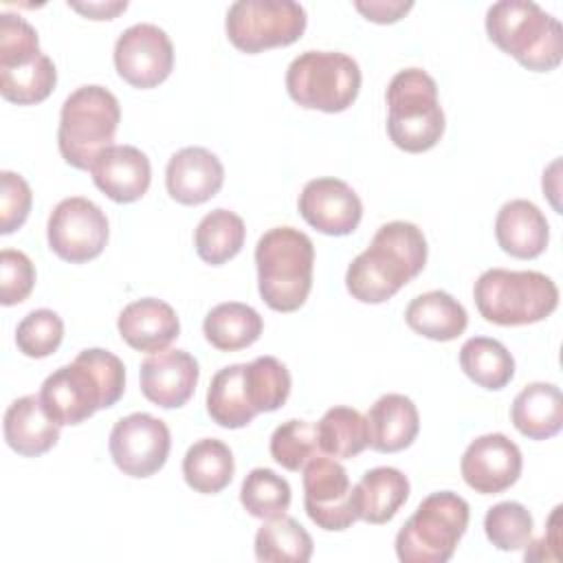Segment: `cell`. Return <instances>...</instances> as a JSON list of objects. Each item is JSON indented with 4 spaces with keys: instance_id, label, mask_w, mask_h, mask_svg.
<instances>
[{
    "instance_id": "41",
    "label": "cell",
    "mask_w": 563,
    "mask_h": 563,
    "mask_svg": "<svg viewBox=\"0 0 563 563\" xmlns=\"http://www.w3.org/2000/svg\"><path fill=\"white\" fill-rule=\"evenodd\" d=\"M33 194L29 183L15 174L4 169L0 174V233L9 235L20 229L31 211Z\"/></svg>"
},
{
    "instance_id": "9",
    "label": "cell",
    "mask_w": 563,
    "mask_h": 563,
    "mask_svg": "<svg viewBox=\"0 0 563 563\" xmlns=\"http://www.w3.org/2000/svg\"><path fill=\"white\" fill-rule=\"evenodd\" d=\"M57 84V70L40 51L37 31L20 15H0V95L18 106L44 101Z\"/></svg>"
},
{
    "instance_id": "17",
    "label": "cell",
    "mask_w": 563,
    "mask_h": 563,
    "mask_svg": "<svg viewBox=\"0 0 563 563\" xmlns=\"http://www.w3.org/2000/svg\"><path fill=\"white\" fill-rule=\"evenodd\" d=\"M297 207L312 229L336 238L350 235L363 218V205L356 191L332 176L308 180Z\"/></svg>"
},
{
    "instance_id": "22",
    "label": "cell",
    "mask_w": 563,
    "mask_h": 563,
    "mask_svg": "<svg viewBox=\"0 0 563 563\" xmlns=\"http://www.w3.org/2000/svg\"><path fill=\"white\" fill-rule=\"evenodd\" d=\"M495 238L504 253L517 260L539 257L550 240L543 211L523 198L506 202L495 218Z\"/></svg>"
},
{
    "instance_id": "8",
    "label": "cell",
    "mask_w": 563,
    "mask_h": 563,
    "mask_svg": "<svg viewBox=\"0 0 563 563\" xmlns=\"http://www.w3.org/2000/svg\"><path fill=\"white\" fill-rule=\"evenodd\" d=\"M468 528V504L451 490L431 493L396 534L402 563H446Z\"/></svg>"
},
{
    "instance_id": "6",
    "label": "cell",
    "mask_w": 563,
    "mask_h": 563,
    "mask_svg": "<svg viewBox=\"0 0 563 563\" xmlns=\"http://www.w3.org/2000/svg\"><path fill=\"white\" fill-rule=\"evenodd\" d=\"M387 134L409 154L438 145L444 134V112L438 101V84L422 68L396 73L387 86Z\"/></svg>"
},
{
    "instance_id": "7",
    "label": "cell",
    "mask_w": 563,
    "mask_h": 563,
    "mask_svg": "<svg viewBox=\"0 0 563 563\" xmlns=\"http://www.w3.org/2000/svg\"><path fill=\"white\" fill-rule=\"evenodd\" d=\"M121 121L117 97L103 86H81L70 92L59 112L57 145L62 158L75 169H88L97 156L112 147Z\"/></svg>"
},
{
    "instance_id": "37",
    "label": "cell",
    "mask_w": 563,
    "mask_h": 563,
    "mask_svg": "<svg viewBox=\"0 0 563 563\" xmlns=\"http://www.w3.org/2000/svg\"><path fill=\"white\" fill-rule=\"evenodd\" d=\"M532 515L519 501H499L490 506L484 517L488 541L504 552L526 548L532 541Z\"/></svg>"
},
{
    "instance_id": "21",
    "label": "cell",
    "mask_w": 563,
    "mask_h": 563,
    "mask_svg": "<svg viewBox=\"0 0 563 563\" xmlns=\"http://www.w3.org/2000/svg\"><path fill=\"white\" fill-rule=\"evenodd\" d=\"M117 328L121 339L139 352H161L180 334V321L174 308L156 297L128 303L119 312Z\"/></svg>"
},
{
    "instance_id": "29",
    "label": "cell",
    "mask_w": 563,
    "mask_h": 563,
    "mask_svg": "<svg viewBox=\"0 0 563 563\" xmlns=\"http://www.w3.org/2000/svg\"><path fill=\"white\" fill-rule=\"evenodd\" d=\"M233 453L216 438H202L194 442L183 457V477L189 488L202 495H216L224 490L233 479Z\"/></svg>"
},
{
    "instance_id": "12",
    "label": "cell",
    "mask_w": 563,
    "mask_h": 563,
    "mask_svg": "<svg viewBox=\"0 0 563 563\" xmlns=\"http://www.w3.org/2000/svg\"><path fill=\"white\" fill-rule=\"evenodd\" d=\"M106 213L84 196H70L57 202L48 216V246L70 264H84L101 255L108 242Z\"/></svg>"
},
{
    "instance_id": "15",
    "label": "cell",
    "mask_w": 563,
    "mask_h": 563,
    "mask_svg": "<svg viewBox=\"0 0 563 563\" xmlns=\"http://www.w3.org/2000/svg\"><path fill=\"white\" fill-rule=\"evenodd\" d=\"M114 66L130 86L147 90L163 84L174 68L169 35L156 24H132L114 44Z\"/></svg>"
},
{
    "instance_id": "5",
    "label": "cell",
    "mask_w": 563,
    "mask_h": 563,
    "mask_svg": "<svg viewBox=\"0 0 563 563\" xmlns=\"http://www.w3.org/2000/svg\"><path fill=\"white\" fill-rule=\"evenodd\" d=\"M473 299L488 323L528 325L556 310L559 288L539 271L490 268L477 277Z\"/></svg>"
},
{
    "instance_id": "24",
    "label": "cell",
    "mask_w": 563,
    "mask_h": 563,
    "mask_svg": "<svg viewBox=\"0 0 563 563\" xmlns=\"http://www.w3.org/2000/svg\"><path fill=\"white\" fill-rule=\"evenodd\" d=\"M7 444L26 457H37L59 440V424L46 413L42 398L35 394L13 400L4 413Z\"/></svg>"
},
{
    "instance_id": "23",
    "label": "cell",
    "mask_w": 563,
    "mask_h": 563,
    "mask_svg": "<svg viewBox=\"0 0 563 563\" xmlns=\"http://www.w3.org/2000/svg\"><path fill=\"white\" fill-rule=\"evenodd\" d=\"M367 446L378 453H396L416 440L420 431V416L411 398L402 394L380 396L365 416Z\"/></svg>"
},
{
    "instance_id": "27",
    "label": "cell",
    "mask_w": 563,
    "mask_h": 563,
    "mask_svg": "<svg viewBox=\"0 0 563 563\" xmlns=\"http://www.w3.org/2000/svg\"><path fill=\"white\" fill-rule=\"evenodd\" d=\"M407 325L433 341L457 339L468 323L464 306L444 290H429L413 297L405 310Z\"/></svg>"
},
{
    "instance_id": "40",
    "label": "cell",
    "mask_w": 563,
    "mask_h": 563,
    "mask_svg": "<svg viewBox=\"0 0 563 563\" xmlns=\"http://www.w3.org/2000/svg\"><path fill=\"white\" fill-rule=\"evenodd\" d=\"M35 286V266L22 251L2 249L0 253V303L15 306L24 301Z\"/></svg>"
},
{
    "instance_id": "43",
    "label": "cell",
    "mask_w": 563,
    "mask_h": 563,
    "mask_svg": "<svg viewBox=\"0 0 563 563\" xmlns=\"http://www.w3.org/2000/svg\"><path fill=\"white\" fill-rule=\"evenodd\" d=\"M68 7L88 15L90 20H112L117 13L128 9V2H88V4L68 2Z\"/></svg>"
},
{
    "instance_id": "34",
    "label": "cell",
    "mask_w": 563,
    "mask_h": 563,
    "mask_svg": "<svg viewBox=\"0 0 563 563\" xmlns=\"http://www.w3.org/2000/svg\"><path fill=\"white\" fill-rule=\"evenodd\" d=\"M319 451L330 457L350 460L367 449V422L352 407H332L317 422Z\"/></svg>"
},
{
    "instance_id": "38",
    "label": "cell",
    "mask_w": 563,
    "mask_h": 563,
    "mask_svg": "<svg viewBox=\"0 0 563 563\" xmlns=\"http://www.w3.org/2000/svg\"><path fill=\"white\" fill-rule=\"evenodd\" d=\"M317 422L286 420L271 435V455L286 471H301L314 455H319Z\"/></svg>"
},
{
    "instance_id": "42",
    "label": "cell",
    "mask_w": 563,
    "mask_h": 563,
    "mask_svg": "<svg viewBox=\"0 0 563 563\" xmlns=\"http://www.w3.org/2000/svg\"><path fill=\"white\" fill-rule=\"evenodd\" d=\"M354 7L358 13H363L367 20H372L376 24H391V22H398L413 7V2H402V0L361 2V0H356Z\"/></svg>"
},
{
    "instance_id": "18",
    "label": "cell",
    "mask_w": 563,
    "mask_h": 563,
    "mask_svg": "<svg viewBox=\"0 0 563 563\" xmlns=\"http://www.w3.org/2000/svg\"><path fill=\"white\" fill-rule=\"evenodd\" d=\"M198 376V361L185 350L152 352L139 372L143 396L163 409L183 407L194 396Z\"/></svg>"
},
{
    "instance_id": "1",
    "label": "cell",
    "mask_w": 563,
    "mask_h": 563,
    "mask_svg": "<svg viewBox=\"0 0 563 563\" xmlns=\"http://www.w3.org/2000/svg\"><path fill=\"white\" fill-rule=\"evenodd\" d=\"M125 391L123 361L101 347L81 350L70 365L55 369L42 383L40 398L59 424H81L97 409L119 402Z\"/></svg>"
},
{
    "instance_id": "11",
    "label": "cell",
    "mask_w": 563,
    "mask_h": 563,
    "mask_svg": "<svg viewBox=\"0 0 563 563\" xmlns=\"http://www.w3.org/2000/svg\"><path fill=\"white\" fill-rule=\"evenodd\" d=\"M308 24L306 9L292 0H238L227 11V35L242 53H262L297 42Z\"/></svg>"
},
{
    "instance_id": "32",
    "label": "cell",
    "mask_w": 563,
    "mask_h": 563,
    "mask_svg": "<svg viewBox=\"0 0 563 563\" xmlns=\"http://www.w3.org/2000/svg\"><path fill=\"white\" fill-rule=\"evenodd\" d=\"M312 545L308 530L288 515L266 519L255 534V556L264 563H306Z\"/></svg>"
},
{
    "instance_id": "26",
    "label": "cell",
    "mask_w": 563,
    "mask_h": 563,
    "mask_svg": "<svg viewBox=\"0 0 563 563\" xmlns=\"http://www.w3.org/2000/svg\"><path fill=\"white\" fill-rule=\"evenodd\" d=\"M510 420L530 440H548L563 427V396L552 383H530L512 400Z\"/></svg>"
},
{
    "instance_id": "33",
    "label": "cell",
    "mask_w": 563,
    "mask_h": 563,
    "mask_svg": "<svg viewBox=\"0 0 563 563\" xmlns=\"http://www.w3.org/2000/svg\"><path fill=\"white\" fill-rule=\"evenodd\" d=\"M244 220L229 209H213L207 213L194 233L196 253L202 262L220 266L233 260L244 246Z\"/></svg>"
},
{
    "instance_id": "28",
    "label": "cell",
    "mask_w": 563,
    "mask_h": 563,
    "mask_svg": "<svg viewBox=\"0 0 563 563\" xmlns=\"http://www.w3.org/2000/svg\"><path fill=\"white\" fill-rule=\"evenodd\" d=\"M264 321L260 312L240 301H224L205 317V339L222 352H235L253 345L262 334Z\"/></svg>"
},
{
    "instance_id": "19",
    "label": "cell",
    "mask_w": 563,
    "mask_h": 563,
    "mask_svg": "<svg viewBox=\"0 0 563 563\" xmlns=\"http://www.w3.org/2000/svg\"><path fill=\"white\" fill-rule=\"evenodd\" d=\"M224 183L220 158L205 147L178 150L165 169L167 194L180 205H202L211 200Z\"/></svg>"
},
{
    "instance_id": "10",
    "label": "cell",
    "mask_w": 563,
    "mask_h": 563,
    "mask_svg": "<svg viewBox=\"0 0 563 563\" xmlns=\"http://www.w3.org/2000/svg\"><path fill=\"white\" fill-rule=\"evenodd\" d=\"M286 90L295 103L308 110L343 112L361 90L356 59L336 51H306L286 70Z\"/></svg>"
},
{
    "instance_id": "3",
    "label": "cell",
    "mask_w": 563,
    "mask_h": 563,
    "mask_svg": "<svg viewBox=\"0 0 563 563\" xmlns=\"http://www.w3.org/2000/svg\"><path fill=\"white\" fill-rule=\"evenodd\" d=\"M262 301L277 312L299 310L312 288L314 244L295 227L268 229L255 246Z\"/></svg>"
},
{
    "instance_id": "39",
    "label": "cell",
    "mask_w": 563,
    "mask_h": 563,
    "mask_svg": "<svg viewBox=\"0 0 563 563\" xmlns=\"http://www.w3.org/2000/svg\"><path fill=\"white\" fill-rule=\"evenodd\" d=\"M64 339V321L57 312L40 308L29 312L15 330V345L29 358H44L57 352Z\"/></svg>"
},
{
    "instance_id": "36",
    "label": "cell",
    "mask_w": 563,
    "mask_h": 563,
    "mask_svg": "<svg viewBox=\"0 0 563 563\" xmlns=\"http://www.w3.org/2000/svg\"><path fill=\"white\" fill-rule=\"evenodd\" d=\"M290 484L271 468H253L240 488V501L251 517L273 519L290 506Z\"/></svg>"
},
{
    "instance_id": "31",
    "label": "cell",
    "mask_w": 563,
    "mask_h": 563,
    "mask_svg": "<svg viewBox=\"0 0 563 563\" xmlns=\"http://www.w3.org/2000/svg\"><path fill=\"white\" fill-rule=\"evenodd\" d=\"M462 372L484 389H504L515 376V358L504 343L488 336H473L460 347Z\"/></svg>"
},
{
    "instance_id": "35",
    "label": "cell",
    "mask_w": 563,
    "mask_h": 563,
    "mask_svg": "<svg viewBox=\"0 0 563 563\" xmlns=\"http://www.w3.org/2000/svg\"><path fill=\"white\" fill-rule=\"evenodd\" d=\"M244 387L255 413L279 409L290 394V374L275 356H257L244 363Z\"/></svg>"
},
{
    "instance_id": "30",
    "label": "cell",
    "mask_w": 563,
    "mask_h": 563,
    "mask_svg": "<svg viewBox=\"0 0 563 563\" xmlns=\"http://www.w3.org/2000/svg\"><path fill=\"white\" fill-rule=\"evenodd\" d=\"M207 413L224 429H242L257 413L244 387V363L227 365L213 374L207 389Z\"/></svg>"
},
{
    "instance_id": "2",
    "label": "cell",
    "mask_w": 563,
    "mask_h": 563,
    "mask_svg": "<svg viewBox=\"0 0 563 563\" xmlns=\"http://www.w3.org/2000/svg\"><path fill=\"white\" fill-rule=\"evenodd\" d=\"M427 264L424 233L405 220H394L374 233L345 273L347 292L363 303H383L409 284Z\"/></svg>"
},
{
    "instance_id": "14",
    "label": "cell",
    "mask_w": 563,
    "mask_h": 563,
    "mask_svg": "<svg viewBox=\"0 0 563 563\" xmlns=\"http://www.w3.org/2000/svg\"><path fill=\"white\" fill-rule=\"evenodd\" d=\"M352 488L347 471L334 457L314 455L303 466V508L310 521L332 532L358 521Z\"/></svg>"
},
{
    "instance_id": "16",
    "label": "cell",
    "mask_w": 563,
    "mask_h": 563,
    "mask_svg": "<svg viewBox=\"0 0 563 563\" xmlns=\"http://www.w3.org/2000/svg\"><path fill=\"white\" fill-rule=\"evenodd\" d=\"M523 457L519 446L504 433L475 438L460 462L464 482L482 495H497L510 488L521 475Z\"/></svg>"
},
{
    "instance_id": "25",
    "label": "cell",
    "mask_w": 563,
    "mask_h": 563,
    "mask_svg": "<svg viewBox=\"0 0 563 563\" xmlns=\"http://www.w3.org/2000/svg\"><path fill=\"white\" fill-rule=\"evenodd\" d=\"M354 490L358 519L380 526L394 519L409 497V479L394 466H376L363 473Z\"/></svg>"
},
{
    "instance_id": "20",
    "label": "cell",
    "mask_w": 563,
    "mask_h": 563,
    "mask_svg": "<svg viewBox=\"0 0 563 563\" xmlns=\"http://www.w3.org/2000/svg\"><path fill=\"white\" fill-rule=\"evenodd\" d=\"M95 185L114 202H134L145 196L152 180L150 158L134 145L103 150L90 167Z\"/></svg>"
},
{
    "instance_id": "13",
    "label": "cell",
    "mask_w": 563,
    "mask_h": 563,
    "mask_svg": "<svg viewBox=\"0 0 563 563\" xmlns=\"http://www.w3.org/2000/svg\"><path fill=\"white\" fill-rule=\"evenodd\" d=\"M172 446L167 424L152 413H130L110 431V455L117 468L130 477H150L163 468Z\"/></svg>"
},
{
    "instance_id": "4",
    "label": "cell",
    "mask_w": 563,
    "mask_h": 563,
    "mask_svg": "<svg viewBox=\"0 0 563 563\" xmlns=\"http://www.w3.org/2000/svg\"><path fill=\"white\" fill-rule=\"evenodd\" d=\"M490 42L534 73L554 70L563 59L561 22L530 0H499L486 11Z\"/></svg>"
}]
</instances>
